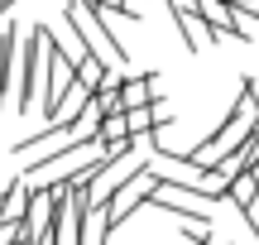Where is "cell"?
<instances>
[{"mask_svg": "<svg viewBox=\"0 0 259 245\" xmlns=\"http://www.w3.org/2000/svg\"><path fill=\"white\" fill-rule=\"evenodd\" d=\"M67 24H72V34L82 38V48L96 58V63L106 67V72H120V67H130V53H125V44L115 38V29L101 19V10L96 5H82V0H67Z\"/></svg>", "mask_w": 259, "mask_h": 245, "instance_id": "obj_1", "label": "cell"}, {"mask_svg": "<svg viewBox=\"0 0 259 245\" xmlns=\"http://www.w3.org/2000/svg\"><path fill=\"white\" fill-rule=\"evenodd\" d=\"M48 92V48H44V24L29 29L24 53H19V82H15V111H29V106H44Z\"/></svg>", "mask_w": 259, "mask_h": 245, "instance_id": "obj_2", "label": "cell"}, {"mask_svg": "<svg viewBox=\"0 0 259 245\" xmlns=\"http://www.w3.org/2000/svg\"><path fill=\"white\" fill-rule=\"evenodd\" d=\"M158 188H163V173H158L154 164H149V169H139L135 178H130L125 188L115 192L111 202H106V226H111V236L125 226L130 217H135L139 207H149V202H154V192H158Z\"/></svg>", "mask_w": 259, "mask_h": 245, "instance_id": "obj_3", "label": "cell"}, {"mask_svg": "<svg viewBox=\"0 0 259 245\" xmlns=\"http://www.w3.org/2000/svg\"><path fill=\"white\" fill-rule=\"evenodd\" d=\"M19 53H24V38H19V29L10 24H0V111L10 106V92H15V82H19Z\"/></svg>", "mask_w": 259, "mask_h": 245, "instance_id": "obj_4", "label": "cell"}, {"mask_svg": "<svg viewBox=\"0 0 259 245\" xmlns=\"http://www.w3.org/2000/svg\"><path fill=\"white\" fill-rule=\"evenodd\" d=\"M158 101V72H139V77H125L120 82V106L125 115L130 111H149Z\"/></svg>", "mask_w": 259, "mask_h": 245, "instance_id": "obj_5", "label": "cell"}, {"mask_svg": "<svg viewBox=\"0 0 259 245\" xmlns=\"http://www.w3.org/2000/svg\"><path fill=\"white\" fill-rule=\"evenodd\" d=\"M29 202H34V188H29L24 178H15L5 192H0V226H24Z\"/></svg>", "mask_w": 259, "mask_h": 245, "instance_id": "obj_6", "label": "cell"}, {"mask_svg": "<svg viewBox=\"0 0 259 245\" xmlns=\"http://www.w3.org/2000/svg\"><path fill=\"white\" fill-rule=\"evenodd\" d=\"M72 77H77V87H82V92H92V96H96V92H101V82H106V67L96 63L92 53H87L82 63L72 67Z\"/></svg>", "mask_w": 259, "mask_h": 245, "instance_id": "obj_7", "label": "cell"}, {"mask_svg": "<svg viewBox=\"0 0 259 245\" xmlns=\"http://www.w3.org/2000/svg\"><path fill=\"white\" fill-rule=\"evenodd\" d=\"M254 197H259V183H254V173H235V178H231V197H226V202H231L235 212H245Z\"/></svg>", "mask_w": 259, "mask_h": 245, "instance_id": "obj_8", "label": "cell"}, {"mask_svg": "<svg viewBox=\"0 0 259 245\" xmlns=\"http://www.w3.org/2000/svg\"><path fill=\"white\" fill-rule=\"evenodd\" d=\"M240 217H245V226H250V231H254V240H259V197H254L250 207L240 212Z\"/></svg>", "mask_w": 259, "mask_h": 245, "instance_id": "obj_9", "label": "cell"}, {"mask_svg": "<svg viewBox=\"0 0 259 245\" xmlns=\"http://www.w3.org/2000/svg\"><path fill=\"white\" fill-rule=\"evenodd\" d=\"M15 10V0H0V24H5V15Z\"/></svg>", "mask_w": 259, "mask_h": 245, "instance_id": "obj_10", "label": "cell"}]
</instances>
